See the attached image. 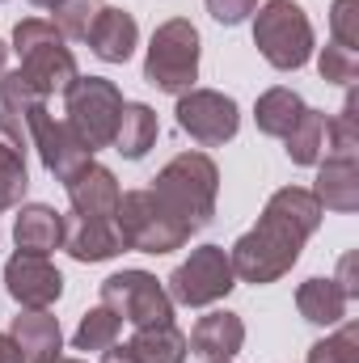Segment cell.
I'll return each instance as SVG.
<instances>
[{"label":"cell","mask_w":359,"mask_h":363,"mask_svg":"<svg viewBox=\"0 0 359 363\" xmlns=\"http://www.w3.org/2000/svg\"><path fill=\"white\" fill-rule=\"evenodd\" d=\"M123 114V97L110 81L101 77H77L68 89V127L77 131V140L97 152L106 144H114V127Z\"/></svg>","instance_id":"obj_5"},{"label":"cell","mask_w":359,"mask_h":363,"mask_svg":"<svg viewBox=\"0 0 359 363\" xmlns=\"http://www.w3.org/2000/svg\"><path fill=\"white\" fill-rule=\"evenodd\" d=\"M101 304L114 313V317H127L136 330H148V325H165L174 317V304L170 296L161 291V283L144 271H123L110 274L101 283Z\"/></svg>","instance_id":"obj_7"},{"label":"cell","mask_w":359,"mask_h":363,"mask_svg":"<svg viewBox=\"0 0 359 363\" xmlns=\"http://www.w3.org/2000/svg\"><path fill=\"white\" fill-rule=\"evenodd\" d=\"M254 4H258V0H207L211 17H216V21H224V26H237V21H245V17L254 13Z\"/></svg>","instance_id":"obj_35"},{"label":"cell","mask_w":359,"mask_h":363,"mask_svg":"<svg viewBox=\"0 0 359 363\" xmlns=\"http://www.w3.org/2000/svg\"><path fill=\"white\" fill-rule=\"evenodd\" d=\"M157 203L186 224L190 233L207 228L211 224V211H216V165L203 157V152H186V157H174L161 174H157V186H153Z\"/></svg>","instance_id":"obj_2"},{"label":"cell","mask_w":359,"mask_h":363,"mask_svg":"<svg viewBox=\"0 0 359 363\" xmlns=\"http://www.w3.org/2000/svg\"><path fill=\"white\" fill-rule=\"evenodd\" d=\"M30 4H38V9H60L64 0H30Z\"/></svg>","instance_id":"obj_39"},{"label":"cell","mask_w":359,"mask_h":363,"mask_svg":"<svg viewBox=\"0 0 359 363\" xmlns=\"http://www.w3.org/2000/svg\"><path fill=\"white\" fill-rule=\"evenodd\" d=\"M296 304H300L304 321H313V325H334V321H343V313H347V291H343L334 279H309V283L300 287Z\"/></svg>","instance_id":"obj_21"},{"label":"cell","mask_w":359,"mask_h":363,"mask_svg":"<svg viewBox=\"0 0 359 363\" xmlns=\"http://www.w3.org/2000/svg\"><path fill=\"white\" fill-rule=\"evenodd\" d=\"M326 114H317V110H304L300 118H296V127L283 135L287 140V157L296 161V165H313L321 152H326Z\"/></svg>","instance_id":"obj_23"},{"label":"cell","mask_w":359,"mask_h":363,"mask_svg":"<svg viewBox=\"0 0 359 363\" xmlns=\"http://www.w3.org/2000/svg\"><path fill=\"white\" fill-rule=\"evenodd\" d=\"M114 338H118V317L101 304V308L85 313V321L77 330V351H110Z\"/></svg>","instance_id":"obj_26"},{"label":"cell","mask_w":359,"mask_h":363,"mask_svg":"<svg viewBox=\"0 0 359 363\" xmlns=\"http://www.w3.org/2000/svg\"><path fill=\"white\" fill-rule=\"evenodd\" d=\"M64 186H68V199H72V216H81V220H114L123 194H118V182H114L110 169L85 165Z\"/></svg>","instance_id":"obj_12"},{"label":"cell","mask_w":359,"mask_h":363,"mask_svg":"<svg viewBox=\"0 0 359 363\" xmlns=\"http://www.w3.org/2000/svg\"><path fill=\"white\" fill-rule=\"evenodd\" d=\"M26 157L13 152V148H0V211L13 207L21 194H26Z\"/></svg>","instance_id":"obj_28"},{"label":"cell","mask_w":359,"mask_h":363,"mask_svg":"<svg viewBox=\"0 0 359 363\" xmlns=\"http://www.w3.org/2000/svg\"><path fill=\"white\" fill-rule=\"evenodd\" d=\"M321 77L334 81V85H351L359 77V55L347 51V47H338V43H330V47L321 51Z\"/></svg>","instance_id":"obj_31"},{"label":"cell","mask_w":359,"mask_h":363,"mask_svg":"<svg viewBox=\"0 0 359 363\" xmlns=\"http://www.w3.org/2000/svg\"><path fill=\"white\" fill-rule=\"evenodd\" d=\"M101 363H136V359H131V351H127V347H123V351H118V347H110Z\"/></svg>","instance_id":"obj_38"},{"label":"cell","mask_w":359,"mask_h":363,"mask_svg":"<svg viewBox=\"0 0 359 363\" xmlns=\"http://www.w3.org/2000/svg\"><path fill=\"white\" fill-rule=\"evenodd\" d=\"M21 72H26V81L43 93V97H51V93H68L72 89V81H77V64H72L64 38L43 43V47H30V51L21 55Z\"/></svg>","instance_id":"obj_13"},{"label":"cell","mask_w":359,"mask_h":363,"mask_svg":"<svg viewBox=\"0 0 359 363\" xmlns=\"http://www.w3.org/2000/svg\"><path fill=\"white\" fill-rule=\"evenodd\" d=\"M101 0H64L60 9H55V30L64 34V38H77V43H85L89 38V30H93V21L101 17Z\"/></svg>","instance_id":"obj_25"},{"label":"cell","mask_w":359,"mask_h":363,"mask_svg":"<svg viewBox=\"0 0 359 363\" xmlns=\"http://www.w3.org/2000/svg\"><path fill=\"white\" fill-rule=\"evenodd\" d=\"M228 287H233V262L224 258L220 245H203V250H194L190 262H182L178 271L170 274V300L190 304V308L228 296Z\"/></svg>","instance_id":"obj_8"},{"label":"cell","mask_w":359,"mask_h":363,"mask_svg":"<svg viewBox=\"0 0 359 363\" xmlns=\"http://www.w3.org/2000/svg\"><path fill=\"white\" fill-rule=\"evenodd\" d=\"M38 101H43V93L26 81V72H9V77L0 81V106H4L9 114L21 118V114H26L30 106H38Z\"/></svg>","instance_id":"obj_29"},{"label":"cell","mask_w":359,"mask_h":363,"mask_svg":"<svg viewBox=\"0 0 359 363\" xmlns=\"http://www.w3.org/2000/svg\"><path fill=\"white\" fill-rule=\"evenodd\" d=\"M304 114V101L296 97L292 89H270L258 97V127L267 131V135H287L292 127H296V118Z\"/></svg>","instance_id":"obj_24"},{"label":"cell","mask_w":359,"mask_h":363,"mask_svg":"<svg viewBox=\"0 0 359 363\" xmlns=\"http://www.w3.org/2000/svg\"><path fill=\"white\" fill-rule=\"evenodd\" d=\"M309 363H359V330L343 325L334 338H326L309 351Z\"/></svg>","instance_id":"obj_27"},{"label":"cell","mask_w":359,"mask_h":363,"mask_svg":"<svg viewBox=\"0 0 359 363\" xmlns=\"http://www.w3.org/2000/svg\"><path fill=\"white\" fill-rule=\"evenodd\" d=\"M21 123L30 127V135H34V144H38V152H43V165H47L60 182H68L77 169L89 165V148L77 140V131H72L68 123H55L43 101L30 106V110L21 114Z\"/></svg>","instance_id":"obj_9"},{"label":"cell","mask_w":359,"mask_h":363,"mask_svg":"<svg viewBox=\"0 0 359 363\" xmlns=\"http://www.w3.org/2000/svg\"><path fill=\"white\" fill-rule=\"evenodd\" d=\"M326 135H330V157H355L359 148V131H355V101L343 106V114L334 123H326Z\"/></svg>","instance_id":"obj_30"},{"label":"cell","mask_w":359,"mask_h":363,"mask_svg":"<svg viewBox=\"0 0 359 363\" xmlns=\"http://www.w3.org/2000/svg\"><path fill=\"white\" fill-rule=\"evenodd\" d=\"M178 123L182 131L199 144H224L237 135V101L224 97V93H211V89H190L178 101Z\"/></svg>","instance_id":"obj_10"},{"label":"cell","mask_w":359,"mask_h":363,"mask_svg":"<svg viewBox=\"0 0 359 363\" xmlns=\"http://www.w3.org/2000/svg\"><path fill=\"white\" fill-rule=\"evenodd\" d=\"M148 85L165 93H186L199 77V34L190 21H165L153 34L148 64H144Z\"/></svg>","instance_id":"obj_6"},{"label":"cell","mask_w":359,"mask_h":363,"mask_svg":"<svg viewBox=\"0 0 359 363\" xmlns=\"http://www.w3.org/2000/svg\"><path fill=\"white\" fill-rule=\"evenodd\" d=\"M127 351H131L136 363H182L186 359V338L174 330V321H165V325L140 330Z\"/></svg>","instance_id":"obj_22"},{"label":"cell","mask_w":359,"mask_h":363,"mask_svg":"<svg viewBox=\"0 0 359 363\" xmlns=\"http://www.w3.org/2000/svg\"><path fill=\"white\" fill-rule=\"evenodd\" d=\"M241 342H245V325L233 313H211L190 334V351L203 359H233L241 351Z\"/></svg>","instance_id":"obj_18"},{"label":"cell","mask_w":359,"mask_h":363,"mask_svg":"<svg viewBox=\"0 0 359 363\" xmlns=\"http://www.w3.org/2000/svg\"><path fill=\"white\" fill-rule=\"evenodd\" d=\"M55 38H64L51 21H21L17 30H13V43H17V55H26L30 47H43V43H55Z\"/></svg>","instance_id":"obj_33"},{"label":"cell","mask_w":359,"mask_h":363,"mask_svg":"<svg viewBox=\"0 0 359 363\" xmlns=\"http://www.w3.org/2000/svg\"><path fill=\"white\" fill-rule=\"evenodd\" d=\"M317 203L334 207V211H355L359 207V165L355 157H326L321 174H317Z\"/></svg>","instance_id":"obj_19"},{"label":"cell","mask_w":359,"mask_h":363,"mask_svg":"<svg viewBox=\"0 0 359 363\" xmlns=\"http://www.w3.org/2000/svg\"><path fill=\"white\" fill-rule=\"evenodd\" d=\"M26 144H30V135H26V123H21L17 114L0 110V148H13V152H21V157H26Z\"/></svg>","instance_id":"obj_34"},{"label":"cell","mask_w":359,"mask_h":363,"mask_svg":"<svg viewBox=\"0 0 359 363\" xmlns=\"http://www.w3.org/2000/svg\"><path fill=\"white\" fill-rule=\"evenodd\" d=\"M85 43L93 47L97 60L123 64V60L136 51V21H131V13H123V9H101V17L93 21V30H89Z\"/></svg>","instance_id":"obj_16"},{"label":"cell","mask_w":359,"mask_h":363,"mask_svg":"<svg viewBox=\"0 0 359 363\" xmlns=\"http://www.w3.org/2000/svg\"><path fill=\"white\" fill-rule=\"evenodd\" d=\"M13 237H17V250H26V254H51L55 245H64V216L47 203L21 207Z\"/></svg>","instance_id":"obj_17"},{"label":"cell","mask_w":359,"mask_h":363,"mask_svg":"<svg viewBox=\"0 0 359 363\" xmlns=\"http://www.w3.org/2000/svg\"><path fill=\"white\" fill-rule=\"evenodd\" d=\"M157 140V114L148 106H127L123 101V114H118V127H114V148L127 157V161H140Z\"/></svg>","instance_id":"obj_20"},{"label":"cell","mask_w":359,"mask_h":363,"mask_svg":"<svg viewBox=\"0 0 359 363\" xmlns=\"http://www.w3.org/2000/svg\"><path fill=\"white\" fill-rule=\"evenodd\" d=\"M359 0H338V4H334V17H330V21H334V43H338V47H347V51H355L359 47Z\"/></svg>","instance_id":"obj_32"},{"label":"cell","mask_w":359,"mask_h":363,"mask_svg":"<svg viewBox=\"0 0 359 363\" xmlns=\"http://www.w3.org/2000/svg\"><path fill=\"white\" fill-rule=\"evenodd\" d=\"M211 363H228V359H211Z\"/></svg>","instance_id":"obj_42"},{"label":"cell","mask_w":359,"mask_h":363,"mask_svg":"<svg viewBox=\"0 0 359 363\" xmlns=\"http://www.w3.org/2000/svg\"><path fill=\"white\" fill-rule=\"evenodd\" d=\"M114 228L123 237L127 250H144V254H170L182 250L190 241V228L178 224L153 190H131L118 199V211H114Z\"/></svg>","instance_id":"obj_3"},{"label":"cell","mask_w":359,"mask_h":363,"mask_svg":"<svg viewBox=\"0 0 359 363\" xmlns=\"http://www.w3.org/2000/svg\"><path fill=\"white\" fill-rule=\"evenodd\" d=\"M4 51H9V47H4V43H0V68H4Z\"/></svg>","instance_id":"obj_40"},{"label":"cell","mask_w":359,"mask_h":363,"mask_svg":"<svg viewBox=\"0 0 359 363\" xmlns=\"http://www.w3.org/2000/svg\"><path fill=\"white\" fill-rule=\"evenodd\" d=\"M321 220V203L309 190H279L267 203L258 228H250L237 245H233V274H241L245 283H275L300 258V245L309 241V233Z\"/></svg>","instance_id":"obj_1"},{"label":"cell","mask_w":359,"mask_h":363,"mask_svg":"<svg viewBox=\"0 0 359 363\" xmlns=\"http://www.w3.org/2000/svg\"><path fill=\"white\" fill-rule=\"evenodd\" d=\"M343 291H347V300H355L359 296V283H355V254H347L343 258V267H338V279H334Z\"/></svg>","instance_id":"obj_36"},{"label":"cell","mask_w":359,"mask_h":363,"mask_svg":"<svg viewBox=\"0 0 359 363\" xmlns=\"http://www.w3.org/2000/svg\"><path fill=\"white\" fill-rule=\"evenodd\" d=\"M64 245L77 262H101V258H114L118 250H127L114 220H81V216L64 220Z\"/></svg>","instance_id":"obj_15"},{"label":"cell","mask_w":359,"mask_h":363,"mask_svg":"<svg viewBox=\"0 0 359 363\" xmlns=\"http://www.w3.org/2000/svg\"><path fill=\"white\" fill-rule=\"evenodd\" d=\"M9 338H13L21 363H55L60 359V342H64V338H60V321H55L47 308L13 317Z\"/></svg>","instance_id":"obj_14"},{"label":"cell","mask_w":359,"mask_h":363,"mask_svg":"<svg viewBox=\"0 0 359 363\" xmlns=\"http://www.w3.org/2000/svg\"><path fill=\"white\" fill-rule=\"evenodd\" d=\"M55 363H77V359H55Z\"/></svg>","instance_id":"obj_41"},{"label":"cell","mask_w":359,"mask_h":363,"mask_svg":"<svg viewBox=\"0 0 359 363\" xmlns=\"http://www.w3.org/2000/svg\"><path fill=\"white\" fill-rule=\"evenodd\" d=\"M254 43L279 72H292L313 51V26L300 4L292 0H267V9L254 21Z\"/></svg>","instance_id":"obj_4"},{"label":"cell","mask_w":359,"mask_h":363,"mask_svg":"<svg viewBox=\"0 0 359 363\" xmlns=\"http://www.w3.org/2000/svg\"><path fill=\"white\" fill-rule=\"evenodd\" d=\"M0 363H21V359H17V347H13V338H9V334H0Z\"/></svg>","instance_id":"obj_37"},{"label":"cell","mask_w":359,"mask_h":363,"mask_svg":"<svg viewBox=\"0 0 359 363\" xmlns=\"http://www.w3.org/2000/svg\"><path fill=\"white\" fill-rule=\"evenodd\" d=\"M4 283H9V296L17 304L34 308V313L47 308V304H55L60 291H64V279L47 262V254H26V250H17V258H9Z\"/></svg>","instance_id":"obj_11"}]
</instances>
